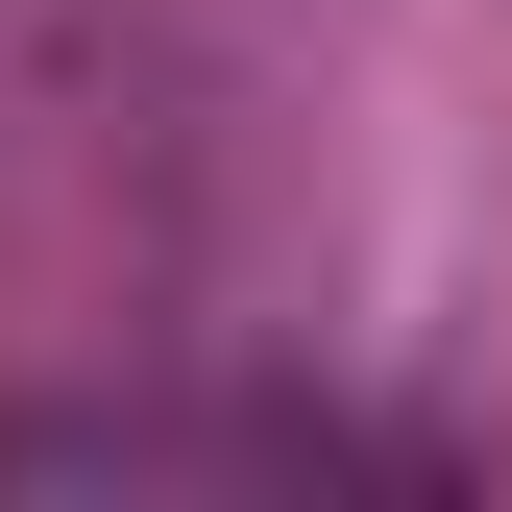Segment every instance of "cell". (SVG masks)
<instances>
[{
  "mask_svg": "<svg viewBox=\"0 0 512 512\" xmlns=\"http://www.w3.org/2000/svg\"><path fill=\"white\" fill-rule=\"evenodd\" d=\"M0 488H439V439L342 391H25Z\"/></svg>",
  "mask_w": 512,
  "mask_h": 512,
  "instance_id": "obj_1",
  "label": "cell"
}]
</instances>
